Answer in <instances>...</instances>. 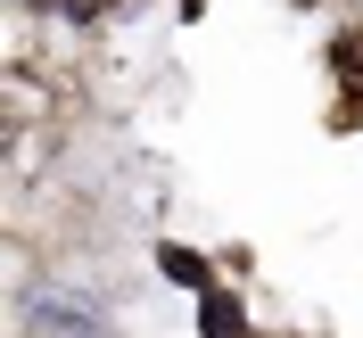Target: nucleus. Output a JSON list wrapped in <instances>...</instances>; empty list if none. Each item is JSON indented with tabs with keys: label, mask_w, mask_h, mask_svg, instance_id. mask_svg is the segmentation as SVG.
Returning a JSON list of instances; mask_svg holds the SVG:
<instances>
[{
	"label": "nucleus",
	"mask_w": 363,
	"mask_h": 338,
	"mask_svg": "<svg viewBox=\"0 0 363 338\" xmlns=\"http://www.w3.org/2000/svg\"><path fill=\"white\" fill-rule=\"evenodd\" d=\"M330 67H339V83H347V99H339V124L355 133V124H363V33H339Z\"/></svg>",
	"instance_id": "obj_1"
},
{
	"label": "nucleus",
	"mask_w": 363,
	"mask_h": 338,
	"mask_svg": "<svg viewBox=\"0 0 363 338\" xmlns=\"http://www.w3.org/2000/svg\"><path fill=\"white\" fill-rule=\"evenodd\" d=\"M157 264H165V281H182V289H206V256H190V248H165Z\"/></svg>",
	"instance_id": "obj_2"
},
{
	"label": "nucleus",
	"mask_w": 363,
	"mask_h": 338,
	"mask_svg": "<svg viewBox=\"0 0 363 338\" xmlns=\"http://www.w3.org/2000/svg\"><path fill=\"white\" fill-rule=\"evenodd\" d=\"M206 338H240V330H248V322H240V305H231V297H206Z\"/></svg>",
	"instance_id": "obj_3"
}]
</instances>
